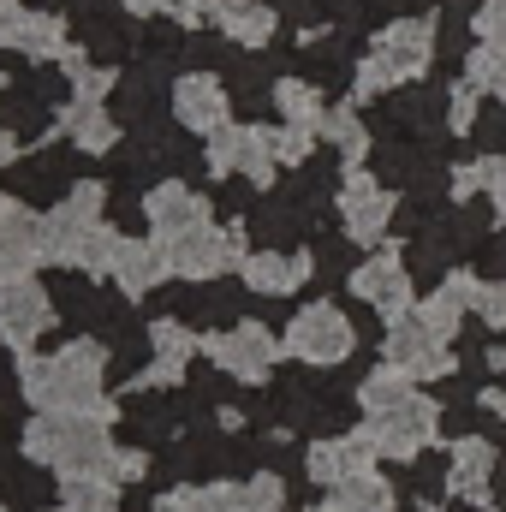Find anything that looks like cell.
<instances>
[{
    "label": "cell",
    "mask_w": 506,
    "mask_h": 512,
    "mask_svg": "<svg viewBox=\"0 0 506 512\" xmlns=\"http://www.w3.org/2000/svg\"><path fill=\"white\" fill-rule=\"evenodd\" d=\"M471 167H477V191H489L495 215L506 221V155H483V161H471Z\"/></svg>",
    "instance_id": "4dcf8cb0"
},
{
    "label": "cell",
    "mask_w": 506,
    "mask_h": 512,
    "mask_svg": "<svg viewBox=\"0 0 506 512\" xmlns=\"http://www.w3.org/2000/svg\"><path fill=\"white\" fill-rule=\"evenodd\" d=\"M114 423H120L114 399L102 411H36L24 423V453L48 465L54 477H90L114 465Z\"/></svg>",
    "instance_id": "6da1fadb"
},
{
    "label": "cell",
    "mask_w": 506,
    "mask_h": 512,
    "mask_svg": "<svg viewBox=\"0 0 506 512\" xmlns=\"http://www.w3.org/2000/svg\"><path fill=\"white\" fill-rule=\"evenodd\" d=\"M108 471H114L120 489H126V483H143V477H149V453H143V447H126V453L114 447V465H108Z\"/></svg>",
    "instance_id": "e575fe53"
},
{
    "label": "cell",
    "mask_w": 506,
    "mask_h": 512,
    "mask_svg": "<svg viewBox=\"0 0 506 512\" xmlns=\"http://www.w3.org/2000/svg\"><path fill=\"white\" fill-rule=\"evenodd\" d=\"M221 30H227V42L262 48V42L274 36V6H262V0H239V6L221 18Z\"/></svg>",
    "instance_id": "484cf974"
},
{
    "label": "cell",
    "mask_w": 506,
    "mask_h": 512,
    "mask_svg": "<svg viewBox=\"0 0 506 512\" xmlns=\"http://www.w3.org/2000/svg\"><path fill=\"white\" fill-rule=\"evenodd\" d=\"M411 376H405V370H393V364H381V370H370V376H364V387H358V405H364V411H381V405H393V399H405V393H411Z\"/></svg>",
    "instance_id": "83f0119b"
},
{
    "label": "cell",
    "mask_w": 506,
    "mask_h": 512,
    "mask_svg": "<svg viewBox=\"0 0 506 512\" xmlns=\"http://www.w3.org/2000/svg\"><path fill=\"white\" fill-rule=\"evenodd\" d=\"M381 358H387L393 370H405L411 382H417V376H453V352H447V340L423 322V310H405V316L387 322Z\"/></svg>",
    "instance_id": "9c48e42d"
},
{
    "label": "cell",
    "mask_w": 506,
    "mask_h": 512,
    "mask_svg": "<svg viewBox=\"0 0 506 512\" xmlns=\"http://www.w3.org/2000/svg\"><path fill=\"white\" fill-rule=\"evenodd\" d=\"M340 221H346V239L381 245L387 239V221H393V191L381 179H370L364 167H352L340 179Z\"/></svg>",
    "instance_id": "7c38bea8"
},
{
    "label": "cell",
    "mask_w": 506,
    "mask_h": 512,
    "mask_svg": "<svg viewBox=\"0 0 506 512\" xmlns=\"http://www.w3.org/2000/svg\"><path fill=\"white\" fill-rule=\"evenodd\" d=\"M42 262H48L42 256V215H30L24 203H6L0 209V280H24Z\"/></svg>",
    "instance_id": "5bb4252c"
},
{
    "label": "cell",
    "mask_w": 506,
    "mask_h": 512,
    "mask_svg": "<svg viewBox=\"0 0 506 512\" xmlns=\"http://www.w3.org/2000/svg\"><path fill=\"white\" fill-rule=\"evenodd\" d=\"M429 60H435V18H393V24L376 36L370 60L358 66V102L387 96V90L423 78Z\"/></svg>",
    "instance_id": "277c9868"
},
{
    "label": "cell",
    "mask_w": 506,
    "mask_h": 512,
    "mask_svg": "<svg viewBox=\"0 0 506 512\" xmlns=\"http://www.w3.org/2000/svg\"><path fill=\"white\" fill-rule=\"evenodd\" d=\"M322 137L340 149L346 167H358V161L370 155V131H364V120H358V108H328V114H322Z\"/></svg>",
    "instance_id": "cb8c5ba5"
},
{
    "label": "cell",
    "mask_w": 506,
    "mask_h": 512,
    "mask_svg": "<svg viewBox=\"0 0 506 512\" xmlns=\"http://www.w3.org/2000/svg\"><path fill=\"white\" fill-rule=\"evenodd\" d=\"M453 197H477V167H459L453 173Z\"/></svg>",
    "instance_id": "d590c367"
},
{
    "label": "cell",
    "mask_w": 506,
    "mask_h": 512,
    "mask_svg": "<svg viewBox=\"0 0 506 512\" xmlns=\"http://www.w3.org/2000/svg\"><path fill=\"white\" fill-rule=\"evenodd\" d=\"M239 507V483H209V489H167L155 512H233Z\"/></svg>",
    "instance_id": "d4e9b609"
},
{
    "label": "cell",
    "mask_w": 506,
    "mask_h": 512,
    "mask_svg": "<svg viewBox=\"0 0 506 512\" xmlns=\"http://www.w3.org/2000/svg\"><path fill=\"white\" fill-rule=\"evenodd\" d=\"M352 292H358L370 310H381L387 322L405 316V310H417V292H411V274H405V262H399V245H387V251H376L370 262H358V268H352Z\"/></svg>",
    "instance_id": "4fadbf2b"
},
{
    "label": "cell",
    "mask_w": 506,
    "mask_h": 512,
    "mask_svg": "<svg viewBox=\"0 0 506 512\" xmlns=\"http://www.w3.org/2000/svg\"><path fill=\"white\" fill-rule=\"evenodd\" d=\"M477 96H483V90H477L471 78H465V84H453V102H447V126L459 131V137L477 126Z\"/></svg>",
    "instance_id": "d6a6232c"
},
{
    "label": "cell",
    "mask_w": 506,
    "mask_h": 512,
    "mask_svg": "<svg viewBox=\"0 0 506 512\" xmlns=\"http://www.w3.org/2000/svg\"><path fill=\"white\" fill-rule=\"evenodd\" d=\"M0 90H6V78H0Z\"/></svg>",
    "instance_id": "60d3db41"
},
{
    "label": "cell",
    "mask_w": 506,
    "mask_h": 512,
    "mask_svg": "<svg viewBox=\"0 0 506 512\" xmlns=\"http://www.w3.org/2000/svg\"><path fill=\"white\" fill-rule=\"evenodd\" d=\"M471 310L483 316V328H506V280H483V292H477Z\"/></svg>",
    "instance_id": "836d02e7"
},
{
    "label": "cell",
    "mask_w": 506,
    "mask_h": 512,
    "mask_svg": "<svg viewBox=\"0 0 506 512\" xmlns=\"http://www.w3.org/2000/svg\"><path fill=\"white\" fill-rule=\"evenodd\" d=\"M173 114H179L185 131L215 137V131L227 126V90H221V78H209V72L179 78V84H173Z\"/></svg>",
    "instance_id": "ac0fdd59"
},
{
    "label": "cell",
    "mask_w": 506,
    "mask_h": 512,
    "mask_svg": "<svg viewBox=\"0 0 506 512\" xmlns=\"http://www.w3.org/2000/svg\"><path fill=\"white\" fill-rule=\"evenodd\" d=\"M149 346H155V358L191 364V352H203V334H191L179 316H161V322H149Z\"/></svg>",
    "instance_id": "4316f807"
},
{
    "label": "cell",
    "mask_w": 506,
    "mask_h": 512,
    "mask_svg": "<svg viewBox=\"0 0 506 512\" xmlns=\"http://www.w3.org/2000/svg\"><path fill=\"white\" fill-rule=\"evenodd\" d=\"M108 280L126 292V298H149L161 280H173V268H167V251H161V239L149 233V239H120V251H114V268H108Z\"/></svg>",
    "instance_id": "2e32d148"
},
{
    "label": "cell",
    "mask_w": 506,
    "mask_h": 512,
    "mask_svg": "<svg viewBox=\"0 0 506 512\" xmlns=\"http://www.w3.org/2000/svg\"><path fill=\"white\" fill-rule=\"evenodd\" d=\"M143 221H149V233H155V239H173V233L203 227V221H209V203H203L191 185L167 179V185H155V191L143 197Z\"/></svg>",
    "instance_id": "e0dca14e"
},
{
    "label": "cell",
    "mask_w": 506,
    "mask_h": 512,
    "mask_svg": "<svg viewBox=\"0 0 506 512\" xmlns=\"http://www.w3.org/2000/svg\"><path fill=\"white\" fill-rule=\"evenodd\" d=\"M66 137H72V149H84V155H108L114 137H120V126L102 114V102H78V108L66 114Z\"/></svg>",
    "instance_id": "7402d4cb"
},
{
    "label": "cell",
    "mask_w": 506,
    "mask_h": 512,
    "mask_svg": "<svg viewBox=\"0 0 506 512\" xmlns=\"http://www.w3.org/2000/svg\"><path fill=\"white\" fill-rule=\"evenodd\" d=\"M274 167H280V155H274V131H262V126H221L215 137H209V173H215V179L245 173L251 185H268V179H274Z\"/></svg>",
    "instance_id": "30bf717a"
},
{
    "label": "cell",
    "mask_w": 506,
    "mask_h": 512,
    "mask_svg": "<svg viewBox=\"0 0 506 512\" xmlns=\"http://www.w3.org/2000/svg\"><path fill=\"white\" fill-rule=\"evenodd\" d=\"M42 512H120V507H84V501H60V507H42Z\"/></svg>",
    "instance_id": "f35d334b"
},
{
    "label": "cell",
    "mask_w": 506,
    "mask_h": 512,
    "mask_svg": "<svg viewBox=\"0 0 506 512\" xmlns=\"http://www.w3.org/2000/svg\"><path fill=\"white\" fill-rule=\"evenodd\" d=\"M102 370H108V346L102 340H66L60 352L36 358L18 352V387L36 411H102Z\"/></svg>",
    "instance_id": "7a4b0ae2"
},
{
    "label": "cell",
    "mask_w": 506,
    "mask_h": 512,
    "mask_svg": "<svg viewBox=\"0 0 506 512\" xmlns=\"http://www.w3.org/2000/svg\"><path fill=\"white\" fill-rule=\"evenodd\" d=\"M471 30H477V42H483V48L506 54V0H483V6H477V18H471Z\"/></svg>",
    "instance_id": "f546056e"
},
{
    "label": "cell",
    "mask_w": 506,
    "mask_h": 512,
    "mask_svg": "<svg viewBox=\"0 0 506 512\" xmlns=\"http://www.w3.org/2000/svg\"><path fill=\"white\" fill-rule=\"evenodd\" d=\"M161 251H167V268L179 274V280H215L221 268H245V227H191V233H173V239H161Z\"/></svg>",
    "instance_id": "8992f818"
},
{
    "label": "cell",
    "mask_w": 506,
    "mask_h": 512,
    "mask_svg": "<svg viewBox=\"0 0 506 512\" xmlns=\"http://www.w3.org/2000/svg\"><path fill=\"white\" fill-rule=\"evenodd\" d=\"M203 352H209V364L221 370V376H233V382H268V370H274V358L286 352L262 322H233V328H221V334H203Z\"/></svg>",
    "instance_id": "ba28073f"
},
{
    "label": "cell",
    "mask_w": 506,
    "mask_h": 512,
    "mask_svg": "<svg viewBox=\"0 0 506 512\" xmlns=\"http://www.w3.org/2000/svg\"><path fill=\"white\" fill-rule=\"evenodd\" d=\"M120 251V233L102 221V185L96 179H78V191L42 215V256L54 268H72V274H96L108 280Z\"/></svg>",
    "instance_id": "3957f363"
},
{
    "label": "cell",
    "mask_w": 506,
    "mask_h": 512,
    "mask_svg": "<svg viewBox=\"0 0 506 512\" xmlns=\"http://www.w3.org/2000/svg\"><path fill=\"white\" fill-rule=\"evenodd\" d=\"M322 512H393V483L381 471H358V477L328 489Z\"/></svg>",
    "instance_id": "44dd1931"
},
{
    "label": "cell",
    "mask_w": 506,
    "mask_h": 512,
    "mask_svg": "<svg viewBox=\"0 0 506 512\" xmlns=\"http://www.w3.org/2000/svg\"><path fill=\"white\" fill-rule=\"evenodd\" d=\"M304 471H310V483L334 489V483H346V477H358V471H376V447L364 441V429H352V435L316 441V447L304 453Z\"/></svg>",
    "instance_id": "9a60e30c"
},
{
    "label": "cell",
    "mask_w": 506,
    "mask_h": 512,
    "mask_svg": "<svg viewBox=\"0 0 506 512\" xmlns=\"http://www.w3.org/2000/svg\"><path fill=\"white\" fill-rule=\"evenodd\" d=\"M310 149H316V131H304V126H280L274 131V155H280V167L310 161Z\"/></svg>",
    "instance_id": "1f68e13d"
},
{
    "label": "cell",
    "mask_w": 506,
    "mask_h": 512,
    "mask_svg": "<svg viewBox=\"0 0 506 512\" xmlns=\"http://www.w3.org/2000/svg\"><path fill=\"white\" fill-rule=\"evenodd\" d=\"M12 155H18V137H12V131L0 126V167H6V161H12Z\"/></svg>",
    "instance_id": "74e56055"
},
{
    "label": "cell",
    "mask_w": 506,
    "mask_h": 512,
    "mask_svg": "<svg viewBox=\"0 0 506 512\" xmlns=\"http://www.w3.org/2000/svg\"><path fill=\"white\" fill-rule=\"evenodd\" d=\"M495 96L506 102V54H501V66H495Z\"/></svg>",
    "instance_id": "ab89813d"
},
{
    "label": "cell",
    "mask_w": 506,
    "mask_h": 512,
    "mask_svg": "<svg viewBox=\"0 0 506 512\" xmlns=\"http://www.w3.org/2000/svg\"><path fill=\"white\" fill-rule=\"evenodd\" d=\"M280 346H286L298 364L328 370V364H346V358H352L358 334H352V322H346L340 304H304V310L286 322V340H280Z\"/></svg>",
    "instance_id": "52a82bcc"
},
{
    "label": "cell",
    "mask_w": 506,
    "mask_h": 512,
    "mask_svg": "<svg viewBox=\"0 0 506 512\" xmlns=\"http://www.w3.org/2000/svg\"><path fill=\"white\" fill-rule=\"evenodd\" d=\"M495 465H501V453H495L483 435H465V441H453V471H447V489H453V495H465V501H477V507H489Z\"/></svg>",
    "instance_id": "d6986e66"
},
{
    "label": "cell",
    "mask_w": 506,
    "mask_h": 512,
    "mask_svg": "<svg viewBox=\"0 0 506 512\" xmlns=\"http://www.w3.org/2000/svg\"><path fill=\"white\" fill-rule=\"evenodd\" d=\"M48 328H54V298L30 274L24 280H0V346L6 352H30Z\"/></svg>",
    "instance_id": "8fae6325"
},
{
    "label": "cell",
    "mask_w": 506,
    "mask_h": 512,
    "mask_svg": "<svg viewBox=\"0 0 506 512\" xmlns=\"http://www.w3.org/2000/svg\"><path fill=\"white\" fill-rule=\"evenodd\" d=\"M483 411H495V417H506V393H501V387H483Z\"/></svg>",
    "instance_id": "8d00e7d4"
},
{
    "label": "cell",
    "mask_w": 506,
    "mask_h": 512,
    "mask_svg": "<svg viewBox=\"0 0 506 512\" xmlns=\"http://www.w3.org/2000/svg\"><path fill=\"white\" fill-rule=\"evenodd\" d=\"M239 274H245V286H251V292L286 298V292H298V286L310 280V251H292V256H280V251H251Z\"/></svg>",
    "instance_id": "ffe728a7"
},
{
    "label": "cell",
    "mask_w": 506,
    "mask_h": 512,
    "mask_svg": "<svg viewBox=\"0 0 506 512\" xmlns=\"http://www.w3.org/2000/svg\"><path fill=\"white\" fill-rule=\"evenodd\" d=\"M280 501H286V495H280V477L262 471L251 483H239V507L233 512H280Z\"/></svg>",
    "instance_id": "f1b7e54d"
},
{
    "label": "cell",
    "mask_w": 506,
    "mask_h": 512,
    "mask_svg": "<svg viewBox=\"0 0 506 512\" xmlns=\"http://www.w3.org/2000/svg\"><path fill=\"white\" fill-rule=\"evenodd\" d=\"M274 108H280V120L286 126H304V131H322V96H316V84H304V78H286V84H274Z\"/></svg>",
    "instance_id": "603a6c76"
},
{
    "label": "cell",
    "mask_w": 506,
    "mask_h": 512,
    "mask_svg": "<svg viewBox=\"0 0 506 512\" xmlns=\"http://www.w3.org/2000/svg\"><path fill=\"white\" fill-rule=\"evenodd\" d=\"M364 441L376 447V459H417L423 447L441 441V411H435L429 393L411 387L405 399H393L381 411H364Z\"/></svg>",
    "instance_id": "5b68a950"
}]
</instances>
